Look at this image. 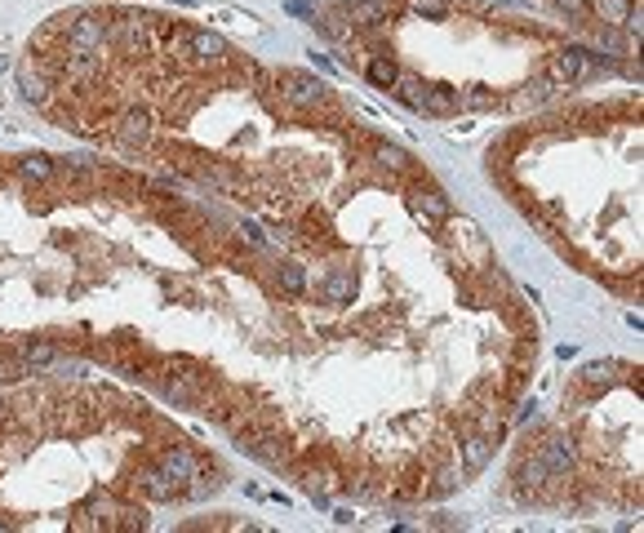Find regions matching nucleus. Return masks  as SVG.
<instances>
[{
    "label": "nucleus",
    "instance_id": "obj_1",
    "mask_svg": "<svg viewBox=\"0 0 644 533\" xmlns=\"http://www.w3.org/2000/svg\"><path fill=\"white\" fill-rule=\"evenodd\" d=\"M107 41V23L98 14H81L72 27H67V50L72 54H98Z\"/></svg>",
    "mask_w": 644,
    "mask_h": 533
},
{
    "label": "nucleus",
    "instance_id": "obj_2",
    "mask_svg": "<svg viewBox=\"0 0 644 533\" xmlns=\"http://www.w3.org/2000/svg\"><path fill=\"white\" fill-rule=\"evenodd\" d=\"M280 85H284V98L298 103V107H315L320 98H325V85L311 81V76H298V72H284Z\"/></svg>",
    "mask_w": 644,
    "mask_h": 533
},
{
    "label": "nucleus",
    "instance_id": "obj_3",
    "mask_svg": "<svg viewBox=\"0 0 644 533\" xmlns=\"http://www.w3.org/2000/svg\"><path fill=\"white\" fill-rule=\"evenodd\" d=\"M116 138H120L125 147H147V138H151V116H147L143 107H129V112L120 116V125H116Z\"/></svg>",
    "mask_w": 644,
    "mask_h": 533
},
{
    "label": "nucleus",
    "instance_id": "obj_4",
    "mask_svg": "<svg viewBox=\"0 0 644 533\" xmlns=\"http://www.w3.org/2000/svg\"><path fill=\"white\" fill-rule=\"evenodd\" d=\"M160 471H165L174 484H187V480L200 471V458H196L191 449H169V453L160 458Z\"/></svg>",
    "mask_w": 644,
    "mask_h": 533
},
{
    "label": "nucleus",
    "instance_id": "obj_5",
    "mask_svg": "<svg viewBox=\"0 0 644 533\" xmlns=\"http://www.w3.org/2000/svg\"><path fill=\"white\" fill-rule=\"evenodd\" d=\"M591 72V54L586 50H564L555 63H551V76L555 81H582Z\"/></svg>",
    "mask_w": 644,
    "mask_h": 533
},
{
    "label": "nucleus",
    "instance_id": "obj_6",
    "mask_svg": "<svg viewBox=\"0 0 644 533\" xmlns=\"http://www.w3.org/2000/svg\"><path fill=\"white\" fill-rule=\"evenodd\" d=\"M418 112H427V116H449V112H458V94L445 89V85H423Z\"/></svg>",
    "mask_w": 644,
    "mask_h": 533
},
{
    "label": "nucleus",
    "instance_id": "obj_7",
    "mask_svg": "<svg viewBox=\"0 0 644 533\" xmlns=\"http://www.w3.org/2000/svg\"><path fill=\"white\" fill-rule=\"evenodd\" d=\"M387 10H392V0H352V5H347V23L352 27H374V23L387 19Z\"/></svg>",
    "mask_w": 644,
    "mask_h": 533
},
{
    "label": "nucleus",
    "instance_id": "obj_8",
    "mask_svg": "<svg viewBox=\"0 0 644 533\" xmlns=\"http://www.w3.org/2000/svg\"><path fill=\"white\" fill-rule=\"evenodd\" d=\"M138 484H143V493L156 498V502H174V493H178V484H174L160 467H143V471H138Z\"/></svg>",
    "mask_w": 644,
    "mask_h": 533
},
{
    "label": "nucleus",
    "instance_id": "obj_9",
    "mask_svg": "<svg viewBox=\"0 0 644 533\" xmlns=\"http://www.w3.org/2000/svg\"><path fill=\"white\" fill-rule=\"evenodd\" d=\"M182 41H187V50L200 54V58H222V54H227V41L213 36V32H187Z\"/></svg>",
    "mask_w": 644,
    "mask_h": 533
},
{
    "label": "nucleus",
    "instance_id": "obj_10",
    "mask_svg": "<svg viewBox=\"0 0 644 533\" xmlns=\"http://www.w3.org/2000/svg\"><path fill=\"white\" fill-rule=\"evenodd\" d=\"M19 89H23V98H27V103H36V107H41V103L50 98V89H45V81H41L36 72H27V67L19 72Z\"/></svg>",
    "mask_w": 644,
    "mask_h": 533
},
{
    "label": "nucleus",
    "instance_id": "obj_11",
    "mask_svg": "<svg viewBox=\"0 0 644 533\" xmlns=\"http://www.w3.org/2000/svg\"><path fill=\"white\" fill-rule=\"evenodd\" d=\"M54 360H58V347H54V343H36V347L23 351V365H27V369H45V365H54Z\"/></svg>",
    "mask_w": 644,
    "mask_h": 533
},
{
    "label": "nucleus",
    "instance_id": "obj_12",
    "mask_svg": "<svg viewBox=\"0 0 644 533\" xmlns=\"http://www.w3.org/2000/svg\"><path fill=\"white\" fill-rule=\"evenodd\" d=\"M23 178H36V182H45V178H54V160L50 156H23Z\"/></svg>",
    "mask_w": 644,
    "mask_h": 533
},
{
    "label": "nucleus",
    "instance_id": "obj_13",
    "mask_svg": "<svg viewBox=\"0 0 644 533\" xmlns=\"http://www.w3.org/2000/svg\"><path fill=\"white\" fill-rule=\"evenodd\" d=\"M489 449H493L489 436H471V440H467V467H471V471L485 467V462H489Z\"/></svg>",
    "mask_w": 644,
    "mask_h": 533
},
{
    "label": "nucleus",
    "instance_id": "obj_14",
    "mask_svg": "<svg viewBox=\"0 0 644 533\" xmlns=\"http://www.w3.org/2000/svg\"><path fill=\"white\" fill-rule=\"evenodd\" d=\"M409 10L423 14V19H445L454 10V0H409Z\"/></svg>",
    "mask_w": 644,
    "mask_h": 533
},
{
    "label": "nucleus",
    "instance_id": "obj_15",
    "mask_svg": "<svg viewBox=\"0 0 644 533\" xmlns=\"http://www.w3.org/2000/svg\"><path fill=\"white\" fill-rule=\"evenodd\" d=\"M418 209H427L431 218H449V200H445V191H423V196H418Z\"/></svg>",
    "mask_w": 644,
    "mask_h": 533
},
{
    "label": "nucleus",
    "instance_id": "obj_16",
    "mask_svg": "<svg viewBox=\"0 0 644 533\" xmlns=\"http://www.w3.org/2000/svg\"><path fill=\"white\" fill-rule=\"evenodd\" d=\"M400 72H396V63H387V58H378V63H369V81L378 85V89H387L392 81H396Z\"/></svg>",
    "mask_w": 644,
    "mask_h": 533
},
{
    "label": "nucleus",
    "instance_id": "obj_17",
    "mask_svg": "<svg viewBox=\"0 0 644 533\" xmlns=\"http://www.w3.org/2000/svg\"><path fill=\"white\" fill-rule=\"evenodd\" d=\"M320 294H325V298H334V303H338V298H347V294H352V276H343V272H338V276H330V281H325V290H320Z\"/></svg>",
    "mask_w": 644,
    "mask_h": 533
},
{
    "label": "nucleus",
    "instance_id": "obj_18",
    "mask_svg": "<svg viewBox=\"0 0 644 533\" xmlns=\"http://www.w3.org/2000/svg\"><path fill=\"white\" fill-rule=\"evenodd\" d=\"M280 285L289 294H302L306 290V276H302V266H280Z\"/></svg>",
    "mask_w": 644,
    "mask_h": 533
},
{
    "label": "nucleus",
    "instance_id": "obj_19",
    "mask_svg": "<svg viewBox=\"0 0 644 533\" xmlns=\"http://www.w3.org/2000/svg\"><path fill=\"white\" fill-rule=\"evenodd\" d=\"M374 156H378V160H383L387 169H409V156H405L400 147H387V143H383V147H378Z\"/></svg>",
    "mask_w": 644,
    "mask_h": 533
},
{
    "label": "nucleus",
    "instance_id": "obj_20",
    "mask_svg": "<svg viewBox=\"0 0 644 533\" xmlns=\"http://www.w3.org/2000/svg\"><path fill=\"white\" fill-rule=\"evenodd\" d=\"M462 103H467V107H493L498 98H493L489 89H471V94H462V98H458V107H462Z\"/></svg>",
    "mask_w": 644,
    "mask_h": 533
},
{
    "label": "nucleus",
    "instance_id": "obj_21",
    "mask_svg": "<svg viewBox=\"0 0 644 533\" xmlns=\"http://www.w3.org/2000/svg\"><path fill=\"white\" fill-rule=\"evenodd\" d=\"M311 63H315V67H320V72H338V67H334V63H330V58H325V54H311Z\"/></svg>",
    "mask_w": 644,
    "mask_h": 533
},
{
    "label": "nucleus",
    "instance_id": "obj_22",
    "mask_svg": "<svg viewBox=\"0 0 644 533\" xmlns=\"http://www.w3.org/2000/svg\"><path fill=\"white\" fill-rule=\"evenodd\" d=\"M5 67H10V58H5V54H0V72H5Z\"/></svg>",
    "mask_w": 644,
    "mask_h": 533
}]
</instances>
